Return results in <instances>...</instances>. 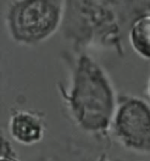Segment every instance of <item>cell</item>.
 I'll return each instance as SVG.
<instances>
[{
  "instance_id": "6da1fadb",
  "label": "cell",
  "mask_w": 150,
  "mask_h": 161,
  "mask_svg": "<svg viewBox=\"0 0 150 161\" xmlns=\"http://www.w3.org/2000/svg\"><path fill=\"white\" fill-rule=\"evenodd\" d=\"M63 60L68 83H58V88L71 121L85 134L109 142L118 105L109 75L87 52H65Z\"/></svg>"
},
{
  "instance_id": "7a4b0ae2",
  "label": "cell",
  "mask_w": 150,
  "mask_h": 161,
  "mask_svg": "<svg viewBox=\"0 0 150 161\" xmlns=\"http://www.w3.org/2000/svg\"><path fill=\"white\" fill-rule=\"evenodd\" d=\"M134 1H65L61 31L72 52L89 48L114 50L125 54L123 39L139 15Z\"/></svg>"
},
{
  "instance_id": "3957f363",
  "label": "cell",
  "mask_w": 150,
  "mask_h": 161,
  "mask_svg": "<svg viewBox=\"0 0 150 161\" xmlns=\"http://www.w3.org/2000/svg\"><path fill=\"white\" fill-rule=\"evenodd\" d=\"M64 13L62 0H12L6 6L5 24L14 42L34 46L61 29Z\"/></svg>"
},
{
  "instance_id": "277c9868",
  "label": "cell",
  "mask_w": 150,
  "mask_h": 161,
  "mask_svg": "<svg viewBox=\"0 0 150 161\" xmlns=\"http://www.w3.org/2000/svg\"><path fill=\"white\" fill-rule=\"evenodd\" d=\"M111 131L121 145L135 152H150V107L142 99L123 96L118 100Z\"/></svg>"
},
{
  "instance_id": "5b68a950",
  "label": "cell",
  "mask_w": 150,
  "mask_h": 161,
  "mask_svg": "<svg viewBox=\"0 0 150 161\" xmlns=\"http://www.w3.org/2000/svg\"><path fill=\"white\" fill-rule=\"evenodd\" d=\"M9 132L16 142L31 146L41 142L45 135V122L41 113L14 110L9 121Z\"/></svg>"
},
{
  "instance_id": "8992f818",
  "label": "cell",
  "mask_w": 150,
  "mask_h": 161,
  "mask_svg": "<svg viewBox=\"0 0 150 161\" xmlns=\"http://www.w3.org/2000/svg\"><path fill=\"white\" fill-rule=\"evenodd\" d=\"M128 39L138 55L150 58L149 14H142L133 21L128 31Z\"/></svg>"
},
{
  "instance_id": "52a82bcc",
  "label": "cell",
  "mask_w": 150,
  "mask_h": 161,
  "mask_svg": "<svg viewBox=\"0 0 150 161\" xmlns=\"http://www.w3.org/2000/svg\"><path fill=\"white\" fill-rule=\"evenodd\" d=\"M100 157L94 158L85 149L70 145L65 148L52 149L32 161H98Z\"/></svg>"
},
{
  "instance_id": "ba28073f",
  "label": "cell",
  "mask_w": 150,
  "mask_h": 161,
  "mask_svg": "<svg viewBox=\"0 0 150 161\" xmlns=\"http://www.w3.org/2000/svg\"><path fill=\"white\" fill-rule=\"evenodd\" d=\"M1 157L0 161H21L19 160L14 146L6 137L4 132H1Z\"/></svg>"
},
{
  "instance_id": "9c48e42d",
  "label": "cell",
  "mask_w": 150,
  "mask_h": 161,
  "mask_svg": "<svg viewBox=\"0 0 150 161\" xmlns=\"http://www.w3.org/2000/svg\"><path fill=\"white\" fill-rule=\"evenodd\" d=\"M149 93H150V83H149Z\"/></svg>"
}]
</instances>
